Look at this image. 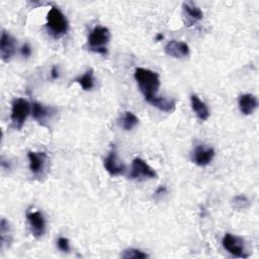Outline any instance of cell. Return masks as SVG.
Instances as JSON below:
<instances>
[{
	"mask_svg": "<svg viewBox=\"0 0 259 259\" xmlns=\"http://www.w3.org/2000/svg\"><path fill=\"white\" fill-rule=\"evenodd\" d=\"M135 79L145 99L149 102L157 96L160 87V78L158 73L145 68H137L135 71Z\"/></svg>",
	"mask_w": 259,
	"mask_h": 259,
	"instance_id": "6da1fadb",
	"label": "cell"
},
{
	"mask_svg": "<svg viewBox=\"0 0 259 259\" xmlns=\"http://www.w3.org/2000/svg\"><path fill=\"white\" fill-rule=\"evenodd\" d=\"M47 27L50 33L56 38L64 35L68 31V20L59 8L52 7L49 10L47 14Z\"/></svg>",
	"mask_w": 259,
	"mask_h": 259,
	"instance_id": "7a4b0ae2",
	"label": "cell"
},
{
	"mask_svg": "<svg viewBox=\"0 0 259 259\" xmlns=\"http://www.w3.org/2000/svg\"><path fill=\"white\" fill-rule=\"evenodd\" d=\"M109 29L105 26H96L88 36V47L94 53L105 55L107 53L106 45L109 42Z\"/></svg>",
	"mask_w": 259,
	"mask_h": 259,
	"instance_id": "3957f363",
	"label": "cell"
},
{
	"mask_svg": "<svg viewBox=\"0 0 259 259\" xmlns=\"http://www.w3.org/2000/svg\"><path fill=\"white\" fill-rule=\"evenodd\" d=\"M30 104L24 98L14 99L11 107V121L16 128H21L30 112Z\"/></svg>",
	"mask_w": 259,
	"mask_h": 259,
	"instance_id": "277c9868",
	"label": "cell"
},
{
	"mask_svg": "<svg viewBox=\"0 0 259 259\" xmlns=\"http://www.w3.org/2000/svg\"><path fill=\"white\" fill-rule=\"evenodd\" d=\"M222 244L225 250H227L229 253H231L235 257H239V258L249 257V254L246 251L245 242L239 236H235L228 233L224 236Z\"/></svg>",
	"mask_w": 259,
	"mask_h": 259,
	"instance_id": "5b68a950",
	"label": "cell"
},
{
	"mask_svg": "<svg viewBox=\"0 0 259 259\" xmlns=\"http://www.w3.org/2000/svg\"><path fill=\"white\" fill-rule=\"evenodd\" d=\"M130 177L132 179L156 178L157 173L143 159L136 158L132 163V171H131Z\"/></svg>",
	"mask_w": 259,
	"mask_h": 259,
	"instance_id": "8992f818",
	"label": "cell"
},
{
	"mask_svg": "<svg viewBox=\"0 0 259 259\" xmlns=\"http://www.w3.org/2000/svg\"><path fill=\"white\" fill-rule=\"evenodd\" d=\"M16 40L7 31L2 30L0 38V57L3 62L8 63L15 53Z\"/></svg>",
	"mask_w": 259,
	"mask_h": 259,
	"instance_id": "52a82bcc",
	"label": "cell"
},
{
	"mask_svg": "<svg viewBox=\"0 0 259 259\" xmlns=\"http://www.w3.org/2000/svg\"><path fill=\"white\" fill-rule=\"evenodd\" d=\"M26 219L32 235L35 238H40L46 233V220L42 213L38 210L27 211Z\"/></svg>",
	"mask_w": 259,
	"mask_h": 259,
	"instance_id": "ba28073f",
	"label": "cell"
},
{
	"mask_svg": "<svg viewBox=\"0 0 259 259\" xmlns=\"http://www.w3.org/2000/svg\"><path fill=\"white\" fill-rule=\"evenodd\" d=\"M56 113V109L52 106H46L39 102H33L31 106L32 117L41 125H46Z\"/></svg>",
	"mask_w": 259,
	"mask_h": 259,
	"instance_id": "9c48e42d",
	"label": "cell"
},
{
	"mask_svg": "<svg viewBox=\"0 0 259 259\" xmlns=\"http://www.w3.org/2000/svg\"><path fill=\"white\" fill-rule=\"evenodd\" d=\"M103 166L105 170L112 176H117L125 171V166L121 161L117 158L115 150L112 148V150L108 153L106 158L103 161Z\"/></svg>",
	"mask_w": 259,
	"mask_h": 259,
	"instance_id": "30bf717a",
	"label": "cell"
},
{
	"mask_svg": "<svg viewBox=\"0 0 259 259\" xmlns=\"http://www.w3.org/2000/svg\"><path fill=\"white\" fill-rule=\"evenodd\" d=\"M214 157V150L204 145L196 146L192 152V161L198 166L208 165Z\"/></svg>",
	"mask_w": 259,
	"mask_h": 259,
	"instance_id": "8fae6325",
	"label": "cell"
},
{
	"mask_svg": "<svg viewBox=\"0 0 259 259\" xmlns=\"http://www.w3.org/2000/svg\"><path fill=\"white\" fill-rule=\"evenodd\" d=\"M165 53L173 58H184L189 55V47L184 41L170 40L164 48Z\"/></svg>",
	"mask_w": 259,
	"mask_h": 259,
	"instance_id": "7c38bea8",
	"label": "cell"
},
{
	"mask_svg": "<svg viewBox=\"0 0 259 259\" xmlns=\"http://www.w3.org/2000/svg\"><path fill=\"white\" fill-rule=\"evenodd\" d=\"M29 160V170L34 175H39L46 165L47 154L45 152H28L27 154Z\"/></svg>",
	"mask_w": 259,
	"mask_h": 259,
	"instance_id": "4fadbf2b",
	"label": "cell"
},
{
	"mask_svg": "<svg viewBox=\"0 0 259 259\" xmlns=\"http://www.w3.org/2000/svg\"><path fill=\"white\" fill-rule=\"evenodd\" d=\"M182 8L184 16L186 17L187 25H192L203 17V12L201 11V9L191 2H183Z\"/></svg>",
	"mask_w": 259,
	"mask_h": 259,
	"instance_id": "5bb4252c",
	"label": "cell"
},
{
	"mask_svg": "<svg viewBox=\"0 0 259 259\" xmlns=\"http://www.w3.org/2000/svg\"><path fill=\"white\" fill-rule=\"evenodd\" d=\"M258 106L257 98L253 94H243L239 97V108L245 115L252 114Z\"/></svg>",
	"mask_w": 259,
	"mask_h": 259,
	"instance_id": "9a60e30c",
	"label": "cell"
},
{
	"mask_svg": "<svg viewBox=\"0 0 259 259\" xmlns=\"http://www.w3.org/2000/svg\"><path fill=\"white\" fill-rule=\"evenodd\" d=\"M190 102L192 110L195 112L197 117L200 120H206L209 116V110L205 103L199 99V97L195 94H192L190 96Z\"/></svg>",
	"mask_w": 259,
	"mask_h": 259,
	"instance_id": "2e32d148",
	"label": "cell"
},
{
	"mask_svg": "<svg viewBox=\"0 0 259 259\" xmlns=\"http://www.w3.org/2000/svg\"><path fill=\"white\" fill-rule=\"evenodd\" d=\"M149 103H151L153 106L157 107L158 109L165 111V112H171L175 109L176 101L172 98H166L162 96H155L152 98Z\"/></svg>",
	"mask_w": 259,
	"mask_h": 259,
	"instance_id": "e0dca14e",
	"label": "cell"
},
{
	"mask_svg": "<svg viewBox=\"0 0 259 259\" xmlns=\"http://www.w3.org/2000/svg\"><path fill=\"white\" fill-rule=\"evenodd\" d=\"M12 235H11V228L6 221V219H2L0 223V242H1V249H3L4 245L8 246L11 243Z\"/></svg>",
	"mask_w": 259,
	"mask_h": 259,
	"instance_id": "ac0fdd59",
	"label": "cell"
},
{
	"mask_svg": "<svg viewBox=\"0 0 259 259\" xmlns=\"http://www.w3.org/2000/svg\"><path fill=\"white\" fill-rule=\"evenodd\" d=\"M75 82L80 84L84 90H91L94 87V73L92 69L87 70L82 76L78 77Z\"/></svg>",
	"mask_w": 259,
	"mask_h": 259,
	"instance_id": "d6986e66",
	"label": "cell"
},
{
	"mask_svg": "<svg viewBox=\"0 0 259 259\" xmlns=\"http://www.w3.org/2000/svg\"><path fill=\"white\" fill-rule=\"evenodd\" d=\"M139 123V118L131 111H125L120 118V126L124 131L133 130Z\"/></svg>",
	"mask_w": 259,
	"mask_h": 259,
	"instance_id": "ffe728a7",
	"label": "cell"
},
{
	"mask_svg": "<svg viewBox=\"0 0 259 259\" xmlns=\"http://www.w3.org/2000/svg\"><path fill=\"white\" fill-rule=\"evenodd\" d=\"M120 256L121 258H124V259H144L149 257L147 253L136 248H128L123 250Z\"/></svg>",
	"mask_w": 259,
	"mask_h": 259,
	"instance_id": "44dd1931",
	"label": "cell"
},
{
	"mask_svg": "<svg viewBox=\"0 0 259 259\" xmlns=\"http://www.w3.org/2000/svg\"><path fill=\"white\" fill-rule=\"evenodd\" d=\"M250 204L249 199L245 195H237L232 200V205L236 209H244L248 207Z\"/></svg>",
	"mask_w": 259,
	"mask_h": 259,
	"instance_id": "7402d4cb",
	"label": "cell"
},
{
	"mask_svg": "<svg viewBox=\"0 0 259 259\" xmlns=\"http://www.w3.org/2000/svg\"><path fill=\"white\" fill-rule=\"evenodd\" d=\"M57 244H58V247H59V249H60L61 251H63V252H69V250H70V243H69V240H68L67 238H65V237H60V238L58 239Z\"/></svg>",
	"mask_w": 259,
	"mask_h": 259,
	"instance_id": "603a6c76",
	"label": "cell"
},
{
	"mask_svg": "<svg viewBox=\"0 0 259 259\" xmlns=\"http://www.w3.org/2000/svg\"><path fill=\"white\" fill-rule=\"evenodd\" d=\"M21 54H22V56L25 57V58H28V57L30 56V54H31V49H30V47H29L27 44H24V45L22 46V48H21Z\"/></svg>",
	"mask_w": 259,
	"mask_h": 259,
	"instance_id": "cb8c5ba5",
	"label": "cell"
},
{
	"mask_svg": "<svg viewBox=\"0 0 259 259\" xmlns=\"http://www.w3.org/2000/svg\"><path fill=\"white\" fill-rule=\"evenodd\" d=\"M51 77L53 79H57L59 77V70H58V68L56 66L53 67V69L51 71Z\"/></svg>",
	"mask_w": 259,
	"mask_h": 259,
	"instance_id": "d4e9b609",
	"label": "cell"
},
{
	"mask_svg": "<svg viewBox=\"0 0 259 259\" xmlns=\"http://www.w3.org/2000/svg\"><path fill=\"white\" fill-rule=\"evenodd\" d=\"M166 191H167V189H166L165 186H159L158 189L155 192V196H158V195H161L163 193H166Z\"/></svg>",
	"mask_w": 259,
	"mask_h": 259,
	"instance_id": "484cf974",
	"label": "cell"
},
{
	"mask_svg": "<svg viewBox=\"0 0 259 259\" xmlns=\"http://www.w3.org/2000/svg\"><path fill=\"white\" fill-rule=\"evenodd\" d=\"M163 34L162 33H158L157 35H156V40H161V39H163Z\"/></svg>",
	"mask_w": 259,
	"mask_h": 259,
	"instance_id": "4316f807",
	"label": "cell"
}]
</instances>
